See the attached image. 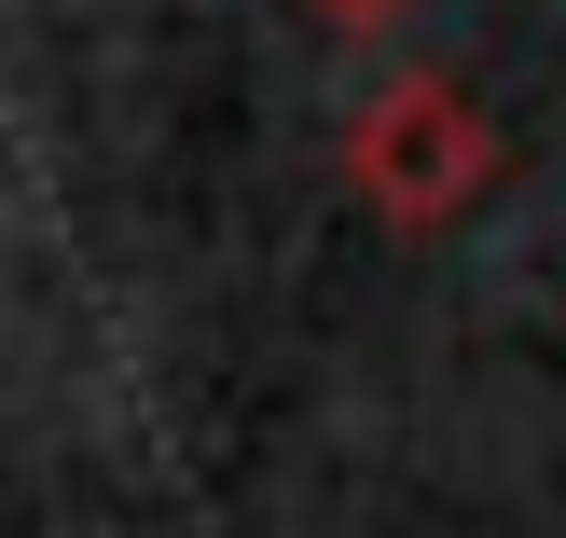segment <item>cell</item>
I'll use <instances>...</instances> for the list:
<instances>
[{"label": "cell", "mask_w": 566, "mask_h": 538, "mask_svg": "<svg viewBox=\"0 0 566 538\" xmlns=\"http://www.w3.org/2000/svg\"><path fill=\"white\" fill-rule=\"evenodd\" d=\"M346 180L374 193L387 221H457L470 193L497 180V125H484V97H457V83L401 70V83L346 125Z\"/></svg>", "instance_id": "obj_1"}, {"label": "cell", "mask_w": 566, "mask_h": 538, "mask_svg": "<svg viewBox=\"0 0 566 538\" xmlns=\"http://www.w3.org/2000/svg\"><path fill=\"white\" fill-rule=\"evenodd\" d=\"M304 14H332V28H401L415 0H304Z\"/></svg>", "instance_id": "obj_2"}]
</instances>
